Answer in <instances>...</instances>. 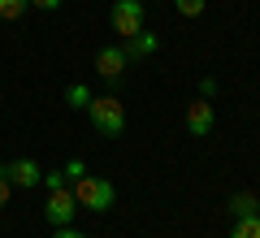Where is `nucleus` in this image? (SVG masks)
<instances>
[{
    "label": "nucleus",
    "mask_w": 260,
    "mask_h": 238,
    "mask_svg": "<svg viewBox=\"0 0 260 238\" xmlns=\"http://www.w3.org/2000/svg\"><path fill=\"white\" fill-rule=\"evenodd\" d=\"M83 174H87V165H83V160H65V178H70V186H74Z\"/></svg>",
    "instance_id": "obj_15"
},
{
    "label": "nucleus",
    "mask_w": 260,
    "mask_h": 238,
    "mask_svg": "<svg viewBox=\"0 0 260 238\" xmlns=\"http://www.w3.org/2000/svg\"><path fill=\"white\" fill-rule=\"evenodd\" d=\"M65 104H70V109H87V104H91V87L87 83H70L65 87Z\"/></svg>",
    "instance_id": "obj_11"
},
{
    "label": "nucleus",
    "mask_w": 260,
    "mask_h": 238,
    "mask_svg": "<svg viewBox=\"0 0 260 238\" xmlns=\"http://www.w3.org/2000/svg\"><path fill=\"white\" fill-rule=\"evenodd\" d=\"M44 186H48V191H61V186H70L65 169H44Z\"/></svg>",
    "instance_id": "obj_14"
},
{
    "label": "nucleus",
    "mask_w": 260,
    "mask_h": 238,
    "mask_svg": "<svg viewBox=\"0 0 260 238\" xmlns=\"http://www.w3.org/2000/svg\"><path fill=\"white\" fill-rule=\"evenodd\" d=\"M30 9V0H0V22H18Z\"/></svg>",
    "instance_id": "obj_12"
},
{
    "label": "nucleus",
    "mask_w": 260,
    "mask_h": 238,
    "mask_svg": "<svg viewBox=\"0 0 260 238\" xmlns=\"http://www.w3.org/2000/svg\"><path fill=\"white\" fill-rule=\"evenodd\" d=\"M0 174L9 178L13 186H22V191H35V186H44V169L35 165V160H9V165H0Z\"/></svg>",
    "instance_id": "obj_7"
},
{
    "label": "nucleus",
    "mask_w": 260,
    "mask_h": 238,
    "mask_svg": "<svg viewBox=\"0 0 260 238\" xmlns=\"http://www.w3.org/2000/svg\"><path fill=\"white\" fill-rule=\"evenodd\" d=\"M225 208H230V217H251V212H260V195L256 191H234Z\"/></svg>",
    "instance_id": "obj_9"
},
{
    "label": "nucleus",
    "mask_w": 260,
    "mask_h": 238,
    "mask_svg": "<svg viewBox=\"0 0 260 238\" xmlns=\"http://www.w3.org/2000/svg\"><path fill=\"white\" fill-rule=\"evenodd\" d=\"M70 191H74L78 208H91V212H109L113 199H117L113 182H109V178H100V174H83L74 186H70Z\"/></svg>",
    "instance_id": "obj_3"
},
{
    "label": "nucleus",
    "mask_w": 260,
    "mask_h": 238,
    "mask_svg": "<svg viewBox=\"0 0 260 238\" xmlns=\"http://www.w3.org/2000/svg\"><path fill=\"white\" fill-rule=\"evenodd\" d=\"M87 117H91L95 134L117 139L121 130H126V104H121L117 95H91V104H87Z\"/></svg>",
    "instance_id": "obj_1"
},
{
    "label": "nucleus",
    "mask_w": 260,
    "mask_h": 238,
    "mask_svg": "<svg viewBox=\"0 0 260 238\" xmlns=\"http://www.w3.org/2000/svg\"><path fill=\"white\" fill-rule=\"evenodd\" d=\"M182 126H186V134L191 139H204V134H213V126H217V104L213 100H191L186 104V117H182Z\"/></svg>",
    "instance_id": "obj_5"
},
{
    "label": "nucleus",
    "mask_w": 260,
    "mask_h": 238,
    "mask_svg": "<svg viewBox=\"0 0 260 238\" xmlns=\"http://www.w3.org/2000/svg\"><path fill=\"white\" fill-rule=\"evenodd\" d=\"M52 238H87V234H83V229H74V225H61Z\"/></svg>",
    "instance_id": "obj_18"
},
{
    "label": "nucleus",
    "mask_w": 260,
    "mask_h": 238,
    "mask_svg": "<svg viewBox=\"0 0 260 238\" xmlns=\"http://www.w3.org/2000/svg\"><path fill=\"white\" fill-rule=\"evenodd\" d=\"M126 65H130V56H126V48H121V44H104L100 52H95V74L109 78V83H117L121 74H126Z\"/></svg>",
    "instance_id": "obj_6"
},
{
    "label": "nucleus",
    "mask_w": 260,
    "mask_h": 238,
    "mask_svg": "<svg viewBox=\"0 0 260 238\" xmlns=\"http://www.w3.org/2000/svg\"><path fill=\"white\" fill-rule=\"evenodd\" d=\"M44 217H48V225H52V229L74 225V217H78V199H74V191H70V186H61V191H48Z\"/></svg>",
    "instance_id": "obj_4"
},
{
    "label": "nucleus",
    "mask_w": 260,
    "mask_h": 238,
    "mask_svg": "<svg viewBox=\"0 0 260 238\" xmlns=\"http://www.w3.org/2000/svg\"><path fill=\"white\" fill-rule=\"evenodd\" d=\"M230 238H260V212H251V217H234Z\"/></svg>",
    "instance_id": "obj_10"
},
{
    "label": "nucleus",
    "mask_w": 260,
    "mask_h": 238,
    "mask_svg": "<svg viewBox=\"0 0 260 238\" xmlns=\"http://www.w3.org/2000/svg\"><path fill=\"white\" fill-rule=\"evenodd\" d=\"M65 0H30V9H44V13H56Z\"/></svg>",
    "instance_id": "obj_17"
},
{
    "label": "nucleus",
    "mask_w": 260,
    "mask_h": 238,
    "mask_svg": "<svg viewBox=\"0 0 260 238\" xmlns=\"http://www.w3.org/2000/svg\"><path fill=\"white\" fill-rule=\"evenodd\" d=\"M200 95H204V100H213V95H217V78H213V74L200 78Z\"/></svg>",
    "instance_id": "obj_16"
},
{
    "label": "nucleus",
    "mask_w": 260,
    "mask_h": 238,
    "mask_svg": "<svg viewBox=\"0 0 260 238\" xmlns=\"http://www.w3.org/2000/svg\"><path fill=\"white\" fill-rule=\"evenodd\" d=\"M121 48H126V56H152V52L160 48V39L152 35V30H139V35H130Z\"/></svg>",
    "instance_id": "obj_8"
},
{
    "label": "nucleus",
    "mask_w": 260,
    "mask_h": 238,
    "mask_svg": "<svg viewBox=\"0 0 260 238\" xmlns=\"http://www.w3.org/2000/svg\"><path fill=\"white\" fill-rule=\"evenodd\" d=\"M174 9H178V18H200L208 9V0H174Z\"/></svg>",
    "instance_id": "obj_13"
},
{
    "label": "nucleus",
    "mask_w": 260,
    "mask_h": 238,
    "mask_svg": "<svg viewBox=\"0 0 260 238\" xmlns=\"http://www.w3.org/2000/svg\"><path fill=\"white\" fill-rule=\"evenodd\" d=\"M109 22H113V35H117V44H126L130 35L148 30V5H143V0H113Z\"/></svg>",
    "instance_id": "obj_2"
},
{
    "label": "nucleus",
    "mask_w": 260,
    "mask_h": 238,
    "mask_svg": "<svg viewBox=\"0 0 260 238\" xmlns=\"http://www.w3.org/2000/svg\"><path fill=\"white\" fill-rule=\"evenodd\" d=\"M9 191H13V182L5 174H0V208H5V203H9Z\"/></svg>",
    "instance_id": "obj_19"
}]
</instances>
